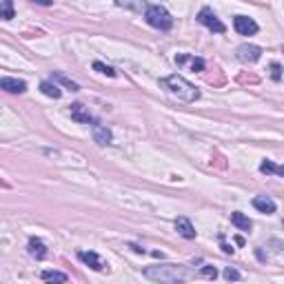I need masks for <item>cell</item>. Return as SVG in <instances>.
Here are the masks:
<instances>
[{
	"label": "cell",
	"mask_w": 284,
	"mask_h": 284,
	"mask_svg": "<svg viewBox=\"0 0 284 284\" xmlns=\"http://www.w3.org/2000/svg\"><path fill=\"white\" fill-rule=\"evenodd\" d=\"M184 63H191L193 71H205V60L202 58H191L189 53H180V56H175V64H178V67Z\"/></svg>",
	"instance_id": "cell-14"
},
{
	"label": "cell",
	"mask_w": 284,
	"mask_h": 284,
	"mask_svg": "<svg viewBox=\"0 0 284 284\" xmlns=\"http://www.w3.org/2000/svg\"><path fill=\"white\" fill-rule=\"evenodd\" d=\"M120 7H125V9H131V11H138V14H142V11L149 9V2L147 0H116Z\"/></svg>",
	"instance_id": "cell-16"
},
{
	"label": "cell",
	"mask_w": 284,
	"mask_h": 284,
	"mask_svg": "<svg viewBox=\"0 0 284 284\" xmlns=\"http://www.w3.org/2000/svg\"><path fill=\"white\" fill-rule=\"evenodd\" d=\"M0 89H5L7 94H25L27 91V82L18 78H2L0 80Z\"/></svg>",
	"instance_id": "cell-8"
},
{
	"label": "cell",
	"mask_w": 284,
	"mask_h": 284,
	"mask_svg": "<svg viewBox=\"0 0 284 284\" xmlns=\"http://www.w3.org/2000/svg\"><path fill=\"white\" fill-rule=\"evenodd\" d=\"M144 278L153 280V282H182V280L191 278L189 268L180 267V264H162V267H147L144 268Z\"/></svg>",
	"instance_id": "cell-2"
},
{
	"label": "cell",
	"mask_w": 284,
	"mask_h": 284,
	"mask_svg": "<svg viewBox=\"0 0 284 284\" xmlns=\"http://www.w3.org/2000/svg\"><path fill=\"white\" fill-rule=\"evenodd\" d=\"M200 273L205 275V278H211V280H216V278H218L216 267H209V264H206V267H202V271H200Z\"/></svg>",
	"instance_id": "cell-24"
},
{
	"label": "cell",
	"mask_w": 284,
	"mask_h": 284,
	"mask_svg": "<svg viewBox=\"0 0 284 284\" xmlns=\"http://www.w3.org/2000/svg\"><path fill=\"white\" fill-rule=\"evenodd\" d=\"M260 171L267 175H284V164H275L273 160H264L262 164H260Z\"/></svg>",
	"instance_id": "cell-17"
},
{
	"label": "cell",
	"mask_w": 284,
	"mask_h": 284,
	"mask_svg": "<svg viewBox=\"0 0 284 284\" xmlns=\"http://www.w3.org/2000/svg\"><path fill=\"white\" fill-rule=\"evenodd\" d=\"M32 2H36V5H42V7H49L53 0H32Z\"/></svg>",
	"instance_id": "cell-27"
},
{
	"label": "cell",
	"mask_w": 284,
	"mask_h": 284,
	"mask_svg": "<svg viewBox=\"0 0 284 284\" xmlns=\"http://www.w3.org/2000/svg\"><path fill=\"white\" fill-rule=\"evenodd\" d=\"M236 56L237 60H242V63H258L262 58V49L255 47V45H240L236 49Z\"/></svg>",
	"instance_id": "cell-5"
},
{
	"label": "cell",
	"mask_w": 284,
	"mask_h": 284,
	"mask_svg": "<svg viewBox=\"0 0 284 284\" xmlns=\"http://www.w3.org/2000/svg\"><path fill=\"white\" fill-rule=\"evenodd\" d=\"M144 18H147V22L151 27H156V29H160V32H169L171 27H174V18H171V14H169L164 7L160 5H151L147 11H144Z\"/></svg>",
	"instance_id": "cell-3"
},
{
	"label": "cell",
	"mask_w": 284,
	"mask_h": 284,
	"mask_svg": "<svg viewBox=\"0 0 284 284\" xmlns=\"http://www.w3.org/2000/svg\"><path fill=\"white\" fill-rule=\"evenodd\" d=\"M131 249H133V251H136V253H144V249H140V247H138V244H131Z\"/></svg>",
	"instance_id": "cell-28"
},
{
	"label": "cell",
	"mask_w": 284,
	"mask_h": 284,
	"mask_svg": "<svg viewBox=\"0 0 284 284\" xmlns=\"http://www.w3.org/2000/svg\"><path fill=\"white\" fill-rule=\"evenodd\" d=\"M78 258L82 260L87 267L94 268V271H105V268H107V264L102 262V260L98 258V253H94V251H80V253H78Z\"/></svg>",
	"instance_id": "cell-9"
},
{
	"label": "cell",
	"mask_w": 284,
	"mask_h": 284,
	"mask_svg": "<svg viewBox=\"0 0 284 284\" xmlns=\"http://www.w3.org/2000/svg\"><path fill=\"white\" fill-rule=\"evenodd\" d=\"M69 116H71V120L80 122V125H94V118H91V113L87 109H84L80 102H76V105H71V109H69Z\"/></svg>",
	"instance_id": "cell-7"
},
{
	"label": "cell",
	"mask_w": 284,
	"mask_h": 284,
	"mask_svg": "<svg viewBox=\"0 0 284 284\" xmlns=\"http://www.w3.org/2000/svg\"><path fill=\"white\" fill-rule=\"evenodd\" d=\"M175 229H178V233L182 237H187V240H193L195 237V229H193L189 218H178V220H175Z\"/></svg>",
	"instance_id": "cell-10"
},
{
	"label": "cell",
	"mask_w": 284,
	"mask_h": 284,
	"mask_svg": "<svg viewBox=\"0 0 284 284\" xmlns=\"http://www.w3.org/2000/svg\"><path fill=\"white\" fill-rule=\"evenodd\" d=\"M224 278L226 280H240V271H236V268H231V267H226L224 268Z\"/></svg>",
	"instance_id": "cell-25"
},
{
	"label": "cell",
	"mask_w": 284,
	"mask_h": 284,
	"mask_svg": "<svg viewBox=\"0 0 284 284\" xmlns=\"http://www.w3.org/2000/svg\"><path fill=\"white\" fill-rule=\"evenodd\" d=\"M40 91L45 95H49V98H53V100H58L60 95H63V91H60V87L56 82H47V80H45V82H40Z\"/></svg>",
	"instance_id": "cell-18"
},
{
	"label": "cell",
	"mask_w": 284,
	"mask_h": 284,
	"mask_svg": "<svg viewBox=\"0 0 284 284\" xmlns=\"http://www.w3.org/2000/svg\"><path fill=\"white\" fill-rule=\"evenodd\" d=\"M2 20H11L14 18V2L11 0H2Z\"/></svg>",
	"instance_id": "cell-21"
},
{
	"label": "cell",
	"mask_w": 284,
	"mask_h": 284,
	"mask_svg": "<svg viewBox=\"0 0 284 284\" xmlns=\"http://www.w3.org/2000/svg\"><path fill=\"white\" fill-rule=\"evenodd\" d=\"M40 278L45 280V282H67V275L64 273H58V271H42Z\"/></svg>",
	"instance_id": "cell-19"
},
{
	"label": "cell",
	"mask_w": 284,
	"mask_h": 284,
	"mask_svg": "<svg viewBox=\"0 0 284 284\" xmlns=\"http://www.w3.org/2000/svg\"><path fill=\"white\" fill-rule=\"evenodd\" d=\"M198 22H200V25H205L206 29H211L213 33H224L226 32L224 22H222L220 18L213 14V9H209V7H202V9H200V14H198Z\"/></svg>",
	"instance_id": "cell-4"
},
{
	"label": "cell",
	"mask_w": 284,
	"mask_h": 284,
	"mask_svg": "<svg viewBox=\"0 0 284 284\" xmlns=\"http://www.w3.org/2000/svg\"><path fill=\"white\" fill-rule=\"evenodd\" d=\"M271 78H273L275 82H280V78H282V67H280L278 63H271Z\"/></svg>",
	"instance_id": "cell-23"
},
{
	"label": "cell",
	"mask_w": 284,
	"mask_h": 284,
	"mask_svg": "<svg viewBox=\"0 0 284 284\" xmlns=\"http://www.w3.org/2000/svg\"><path fill=\"white\" fill-rule=\"evenodd\" d=\"M231 222L237 226V229H240V231H251V229H253V222L249 220L244 213H240V211H233V213H231Z\"/></svg>",
	"instance_id": "cell-15"
},
{
	"label": "cell",
	"mask_w": 284,
	"mask_h": 284,
	"mask_svg": "<svg viewBox=\"0 0 284 284\" xmlns=\"http://www.w3.org/2000/svg\"><path fill=\"white\" fill-rule=\"evenodd\" d=\"M220 244H222V251H224V253H233V249L224 242V236H220Z\"/></svg>",
	"instance_id": "cell-26"
},
{
	"label": "cell",
	"mask_w": 284,
	"mask_h": 284,
	"mask_svg": "<svg viewBox=\"0 0 284 284\" xmlns=\"http://www.w3.org/2000/svg\"><path fill=\"white\" fill-rule=\"evenodd\" d=\"M53 80H58V82H63L64 87H69V89H71V91H78V89H80L78 84H76V82H71V80H69V78H64L63 74H53Z\"/></svg>",
	"instance_id": "cell-22"
},
{
	"label": "cell",
	"mask_w": 284,
	"mask_h": 284,
	"mask_svg": "<svg viewBox=\"0 0 284 284\" xmlns=\"http://www.w3.org/2000/svg\"><path fill=\"white\" fill-rule=\"evenodd\" d=\"M233 27H236V32L240 36H253V33H258V22L247 16H236L233 18Z\"/></svg>",
	"instance_id": "cell-6"
},
{
	"label": "cell",
	"mask_w": 284,
	"mask_h": 284,
	"mask_svg": "<svg viewBox=\"0 0 284 284\" xmlns=\"http://www.w3.org/2000/svg\"><path fill=\"white\" fill-rule=\"evenodd\" d=\"M253 206H255L258 211H262V213H267V216L275 213V202L271 200V198H267V195H258V198H253Z\"/></svg>",
	"instance_id": "cell-12"
},
{
	"label": "cell",
	"mask_w": 284,
	"mask_h": 284,
	"mask_svg": "<svg viewBox=\"0 0 284 284\" xmlns=\"http://www.w3.org/2000/svg\"><path fill=\"white\" fill-rule=\"evenodd\" d=\"M94 140L98 142V144H109L111 142V131L107 129L105 125H98V122H94Z\"/></svg>",
	"instance_id": "cell-13"
},
{
	"label": "cell",
	"mask_w": 284,
	"mask_h": 284,
	"mask_svg": "<svg viewBox=\"0 0 284 284\" xmlns=\"http://www.w3.org/2000/svg\"><path fill=\"white\" fill-rule=\"evenodd\" d=\"M94 69L95 71H100V74H105V76H109V78H116V69L113 67H109V64H105V63H100V60H95L94 63Z\"/></svg>",
	"instance_id": "cell-20"
},
{
	"label": "cell",
	"mask_w": 284,
	"mask_h": 284,
	"mask_svg": "<svg viewBox=\"0 0 284 284\" xmlns=\"http://www.w3.org/2000/svg\"><path fill=\"white\" fill-rule=\"evenodd\" d=\"M160 87H162L169 95L178 98L180 102H195L198 98H200L198 87L191 84L189 80L182 78V76H178V74H171V76H167V78H162L160 80Z\"/></svg>",
	"instance_id": "cell-1"
},
{
	"label": "cell",
	"mask_w": 284,
	"mask_h": 284,
	"mask_svg": "<svg viewBox=\"0 0 284 284\" xmlns=\"http://www.w3.org/2000/svg\"><path fill=\"white\" fill-rule=\"evenodd\" d=\"M27 249H29V255H33L36 260H45L47 258V247L42 244V240H38V237H32L29 240V244H27Z\"/></svg>",
	"instance_id": "cell-11"
}]
</instances>
